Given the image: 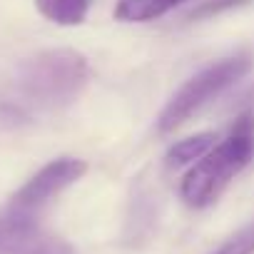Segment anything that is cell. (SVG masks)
<instances>
[{
	"label": "cell",
	"instance_id": "6da1fadb",
	"mask_svg": "<svg viewBox=\"0 0 254 254\" xmlns=\"http://www.w3.org/2000/svg\"><path fill=\"white\" fill-rule=\"evenodd\" d=\"M254 160V112H242L227 137L197 160L180 185V197L192 209H204L219 199L227 185Z\"/></svg>",
	"mask_w": 254,
	"mask_h": 254
},
{
	"label": "cell",
	"instance_id": "7a4b0ae2",
	"mask_svg": "<svg viewBox=\"0 0 254 254\" xmlns=\"http://www.w3.org/2000/svg\"><path fill=\"white\" fill-rule=\"evenodd\" d=\"M87 77V60L77 50H43L18 67V90L40 107H63L80 95Z\"/></svg>",
	"mask_w": 254,
	"mask_h": 254
},
{
	"label": "cell",
	"instance_id": "3957f363",
	"mask_svg": "<svg viewBox=\"0 0 254 254\" xmlns=\"http://www.w3.org/2000/svg\"><path fill=\"white\" fill-rule=\"evenodd\" d=\"M254 65V58L249 53H239L232 58H224L209 67H204L202 72H197L194 77H190L175 95L172 100L165 105L157 127L160 132H175L177 127H182L199 107H204L209 100H214L222 90H227L229 85H234L237 80H242Z\"/></svg>",
	"mask_w": 254,
	"mask_h": 254
},
{
	"label": "cell",
	"instance_id": "277c9868",
	"mask_svg": "<svg viewBox=\"0 0 254 254\" xmlns=\"http://www.w3.org/2000/svg\"><path fill=\"white\" fill-rule=\"evenodd\" d=\"M87 172V162L77 160V157H60L53 160L50 165H45L40 172H35L10 199V212L13 217H28L33 219V214L45 207L53 197H58L63 190H67L70 185H75L82 175Z\"/></svg>",
	"mask_w": 254,
	"mask_h": 254
},
{
	"label": "cell",
	"instance_id": "5b68a950",
	"mask_svg": "<svg viewBox=\"0 0 254 254\" xmlns=\"http://www.w3.org/2000/svg\"><path fill=\"white\" fill-rule=\"evenodd\" d=\"M0 254H75L72 247L28 217L0 219Z\"/></svg>",
	"mask_w": 254,
	"mask_h": 254
},
{
	"label": "cell",
	"instance_id": "8992f818",
	"mask_svg": "<svg viewBox=\"0 0 254 254\" xmlns=\"http://www.w3.org/2000/svg\"><path fill=\"white\" fill-rule=\"evenodd\" d=\"M182 3L185 0H117L112 15L120 23H150L167 15Z\"/></svg>",
	"mask_w": 254,
	"mask_h": 254
},
{
	"label": "cell",
	"instance_id": "52a82bcc",
	"mask_svg": "<svg viewBox=\"0 0 254 254\" xmlns=\"http://www.w3.org/2000/svg\"><path fill=\"white\" fill-rule=\"evenodd\" d=\"M35 8L45 20H50L55 25L72 28V25L85 23L87 10H90V0H35Z\"/></svg>",
	"mask_w": 254,
	"mask_h": 254
},
{
	"label": "cell",
	"instance_id": "ba28073f",
	"mask_svg": "<svg viewBox=\"0 0 254 254\" xmlns=\"http://www.w3.org/2000/svg\"><path fill=\"white\" fill-rule=\"evenodd\" d=\"M214 132H199L192 137H185L180 142H175L167 150V165L170 167H182V165H194L197 160H202L212 147H214Z\"/></svg>",
	"mask_w": 254,
	"mask_h": 254
},
{
	"label": "cell",
	"instance_id": "9c48e42d",
	"mask_svg": "<svg viewBox=\"0 0 254 254\" xmlns=\"http://www.w3.org/2000/svg\"><path fill=\"white\" fill-rule=\"evenodd\" d=\"M209 254H254V222L234 232L227 242H222L214 252Z\"/></svg>",
	"mask_w": 254,
	"mask_h": 254
},
{
	"label": "cell",
	"instance_id": "30bf717a",
	"mask_svg": "<svg viewBox=\"0 0 254 254\" xmlns=\"http://www.w3.org/2000/svg\"><path fill=\"white\" fill-rule=\"evenodd\" d=\"M237 3H244V0H214V3H207L202 5L199 10H192V18H204V15H212V13H219L224 8H232Z\"/></svg>",
	"mask_w": 254,
	"mask_h": 254
}]
</instances>
